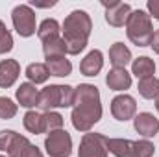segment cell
I'll list each match as a JSON object with an SVG mask.
<instances>
[{
    "instance_id": "obj_4",
    "label": "cell",
    "mask_w": 159,
    "mask_h": 157,
    "mask_svg": "<svg viewBox=\"0 0 159 157\" xmlns=\"http://www.w3.org/2000/svg\"><path fill=\"white\" fill-rule=\"evenodd\" d=\"M74 92L70 85H48L37 96V107L43 111H52L54 107H70L74 104Z\"/></svg>"
},
{
    "instance_id": "obj_17",
    "label": "cell",
    "mask_w": 159,
    "mask_h": 157,
    "mask_svg": "<svg viewBox=\"0 0 159 157\" xmlns=\"http://www.w3.org/2000/svg\"><path fill=\"white\" fill-rule=\"evenodd\" d=\"M46 69L52 76H57V78H65L72 72V63L65 57V56H59V57H46Z\"/></svg>"
},
{
    "instance_id": "obj_6",
    "label": "cell",
    "mask_w": 159,
    "mask_h": 157,
    "mask_svg": "<svg viewBox=\"0 0 159 157\" xmlns=\"http://www.w3.org/2000/svg\"><path fill=\"white\" fill-rule=\"evenodd\" d=\"M44 148L50 157H69L72 154V139L65 129H56L44 139Z\"/></svg>"
},
{
    "instance_id": "obj_2",
    "label": "cell",
    "mask_w": 159,
    "mask_h": 157,
    "mask_svg": "<svg viewBox=\"0 0 159 157\" xmlns=\"http://www.w3.org/2000/svg\"><path fill=\"white\" fill-rule=\"evenodd\" d=\"M91 30H93L91 17L81 9H74L63 22V43H65L67 54L78 56L87 46Z\"/></svg>"
},
{
    "instance_id": "obj_13",
    "label": "cell",
    "mask_w": 159,
    "mask_h": 157,
    "mask_svg": "<svg viewBox=\"0 0 159 157\" xmlns=\"http://www.w3.org/2000/svg\"><path fill=\"white\" fill-rule=\"evenodd\" d=\"M20 74V65L17 59H2L0 61V87H11Z\"/></svg>"
},
{
    "instance_id": "obj_26",
    "label": "cell",
    "mask_w": 159,
    "mask_h": 157,
    "mask_svg": "<svg viewBox=\"0 0 159 157\" xmlns=\"http://www.w3.org/2000/svg\"><path fill=\"white\" fill-rule=\"evenodd\" d=\"M17 115V104H13L11 98L0 96V118L2 120H9Z\"/></svg>"
},
{
    "instance_id": "obj_33",
    "label": "cell",
    "mask_w": 159,
    "mask_h": 157,
    "mask_svg": "<svg viewBox=\"0 0 159 157\" xmlns=\"http://www.w3.org/2000/svg\"><path fill=\"white\" fill-rule=\"evenodd\" d=\"M0 157H6V155H0Z\"/></svg>"
},
{
    "instance_id": "obj_16",
    "label": "cell",
    "mask_w": 159,
    "mask_h": 157,
    "mask_svg": "<svg viewBox=\"0 0 159 157\" xmlns=\"http://www.w3.org/2000/svg\"><path fill=\"white\" fill-rule=\"evenodd\" d=\"M109 61L113 65V69H126V65L131 61V52L126 44L115 43L109 48Z\"/></svg>"
},
{
    "instance_id": "obj_9",
    "label": "cell",
    "mask_w": 159,
    "mask_h": 157,
    "mask_svg": "<svg viewBox=\"0 0 159 157\" xmlns=\"http://www.w3.org/2000/svg\"><path fill=\"white\" fill-rule=\"evenodd\" d=\"M78 157H107L106 137L100 133H85L80 142Z\"/></svg>"
},
{
    "instance_id": "obj_8",
    "label": "cell",
    "mask_w": 159,
    "mask_h": 157,
    "mask_svg": "<svg viewBox=\"0 0 159 157\" xmlns=\"http://www.w3.org/2000/svg\"><path fill=\"white\" fill-rule=\"evenodd\" d=\"M32 142L24 135H19L13 129H2L0 131V150L6 152L9 157H20V154Z\"/></svg>"
},
{
    "instance_id": "obj_11",
    "label": "cell",
    "mask_w": 159,
    "mask_h": 157,
    "mask_svg": "<svg viewBox=\"0 0 159 157\" xmlns=\"http://www.w3.org/2000/svg\"><path fill=\"white\" fill-rule=\"evenodd\" d=\"M102 6L106 7V20L109 26L120 28L128 22L129 15H131V7L129 4L124 2H102Z\"/></svg>"
},
{
    "instance_id": "obj_23",
    "label": "cell",
    "mask_w": 159,
    "mask_h": 157,
    "mask_svg": "<svg viewBox=\"0 0 159 157\" xmlns=\"http://www.w3.org/2000/svg\"><path fill=\"white\" fill-rule=\"evenodd\" d=\"M61 128H63V117L59 113H56V111L43 113V133H52Z\"/></svg>"
},
{
    "instance_id": "obj_1",
    "label": "cell",
    "mask_w": 159,
    "mask_h": 157,
    "mask_svg": "<svg viewBox=\"0 0 159 157\" xmlns=\"http://www.w3.org/2000/svg\"><path fill=\"white\" fill-rule=\"evenodd\" d=\"M72 126L89 133L91 128L102 118V104H100V91L98 87L91 83H80L74 92V104H72Z\"/></svg>"
},
{
    "instance_id": "obj_10",
    "label": "cell",
    "mask_w": 159,
    "mask_h": 157,
    "mask_svg": "<svg viewBox=\"0 0 159 157\" xmlns=\"http://www.w3.org/2000/svg\"><path fill=\"white\" fill-rule=\"evenodd\" d=\"M135 111H137V104H135V98L129 94H119L111 100V115L119 122H126L133 118Z\"/></svg>"
},
{
    "instance_id": "obj_12",
    "label": "cell",
    "mask_w": 159,
    "mask_h": 157,
    "mask_svg": "<svg viewBox=\"0 0 159 157\" xmlns=\"http://www.w3.org/2000/svg\"><path fill=\"white\" fill-rule=\"evenodd\" d=\"M133 128L143 137H154L159 131V120L152 113H139L133 118Z\"/></svg>"
},
{
    "instance_id": "obj_25",
    "label": "cell",
    "mask_w": 159,
    "mask_h": 157,
    "mask_svg": "<svg viewBox=\"0 0 159 157\" xmlns=\"http://www.w3.org/2000/svg\"><path fill=\"white\" fill-rule=\"evenodd\" d=\"M43 52L46 57H59V56H65L67 54V48H65V43L63 39H52L43 43Z\"/></svg>"
},
{
    "instance_id": "obj_24",
    "label": "cell",
    "mask_w": 159,
    "mask_h": 157,
    "mask_svg": "<svg viewBox=\"0 0 159 157\" xmlns=\"http://www.w3.org/2000/svg\"><path fill=\"white\" fill-rule=\"evenodd\" d=\"M24 128L30 131V133H35L39 135L43 133V113H37V111H28L24 115Z\"/></svg>"
},
{
    "instance_id": "obj_30",
    "label": "cell",
    "mask_w": 159,
    "mask_h": 157,
    "mask_svg": "<svg viewBox=\"0 0 159 157\" xmlns=\"http://www.w3.org/2000/svg\"><path fill=\"white\" fill-rule=\"evenodd\" d=\"M150 46L154 48V52H156V54H159V30H157V32H154V37H152Z\"/></svg>"
},
{
    "instance_id": "obj_20",
    "label": "cell",
    "mask_w": 159,
    "mask_h": 157,
    "mask_svg": "<svg viewBox=\"0 0 159 157\" xmlns=\"http://www.w3.org/2000/svg\"><path fill=\"white\" fill-rule=\"evenodd\" d=\"M37 35L43 43L46 41H52V39H57L59 37V24L56 19H44L41 22L39 30H37Z\"/></svg>"
},
{
    "instance_id": "obj_32",
    "label": "cell",
    "mask_w": 159,
    "mask_h": 157,
    "mask_svg": "<svg viewBox=\"0 0 159 157\" xmlns=\"http://www.w3.org/2000/svg\"><path fill=\"white\" fill-rule=\"evenodd\" d=\"M156 109H157V111H159V96H157V98H156Z\"/></svg>"
},
{
    "instance_id": "obj_15",
    "label": "cell",
    "mask_w": 159,
    "mask_h": 157,
    "mask_svg": "<svg viewBox=\"0 0 159 157\" xmlns=\"http://www.w3.org/2000/svg\"><path fill=\"white\" fill-rule=\"evenodd\" d=\"M106 83L111 91H126L131 87V74L126 69H111L106 76Z\"/></svg>"
},
{
    "instance_id": "obj_27",
    "label": "cell",
    "mask_w": 159,
    "mask_h": 157,
    "mask_svg": "<svg viewBox=\"0 0 159 157\" xmlns=\"http://www.w3.org/2000/svg\"><path fill=\"white\" fill-rule=\"evenodd\" d=\"M11 48H13V37L6 28V24L0 20V54H7L11 52Z\"/></svg>"
},
{
    "instance_id": "obj_3",
    "label": "cell",
    "mask_w": 159,
    "mask_h": 157,
    "mask_svg": "<svg viewBox=\"0 0 159 157\" xmlns=\"http://www.w3.org/2000/svg\"><path fill=\"white\" fill-rule=\"evenodd\" d=\"M126 34L128 39L137 46H148L154 37V26H152V19L146 11L143 9H135L131 11L128 22H126Z\"/></svg>"
},
{
    "instance_id": "obj_31",
    "label": "cell",
    "mask_w": 159,
    "mask_h": 157,
    "mask_svg": "<svg viewBox=\"0 0 159 157\" xmlns=\"http://www.w3.org/2000/svg\"><path fill=\"white\" fill-rule=\"evenodd\" d=\"M32 6H35V7H52V6H56V2H32Z\"/></svg>"
},
{
    "instance_id": "obj_29",
    "label": "cell",
    "mask_w": 159,
    "mask_h": 157,
    "mask_svg": "<svg viewBox=\"0 0 159 157\" xmlns=\"http://www.w3.org/2000/svg\"><path fill=\"white\" fill-rule=\"evenodd\" d=\"M146 7H148L150 15H152L154 19H157V20H159V0H148Z\"/></svg>"
},
{
    "instance_id": "obj_22",
    "label": "cell",
    "mask_w": 159,
    "mask_h": 157,
    "mask_svg": "<svg viewBox=\"0 0 159 157\" xmlns=\"http://www.w3.org/2000/svg\"><path fill=\"white\" fill-rule=\"evenodd\" d=\"M26 76L34 85H37V83H44L50 76V72L44 63H30L26 67Z\"/></svg>"
},
{
    "instance_id": "obj_21",
    "label": "cell",
    "mask_w": 159,
    "mask_h": 157,
    "mask_svg": "<svg viewBox=\"0 0 159 157\" xmlns=\"http://www.w3.org/2000/svg\"><path fill=\"white\" fill-rule=\"evenodd\" d=\"M139 94L146 100H154L159 96V79L150 76V78H144L139 81Z\"/></svg>"
},
{
    "instance_id": "obj_19",
    "label": "cell",
    "mask_w": 159,
    "mask_h": 157,
    "mask_svg": "<svg viewBox=\"0 0 159 157\" xmlns=\"http://www.w3.org/2000/svg\"><path fill=\"white\" fill-rule=\"evenodd\" d=\"M131 72H133L139 79L150 78V76H154V72H156V63H154V59H150V57H146V56H141L139 59L133 61Z\"/></svg>"
},
{
    "instance_id": "obj_5",
    "label": "cell",
    "mask_w": 159,
    "mask_h": 157,
    "mask_svg": "<svg viewBox=\"0 0 159 157\" xmlns=\"http://www.w3.org/2000/svg\"><path fill=\"white\" fill-rule=\"evenodd\" d=\"M106 148L115 157H152L156 146L150 141H128L106 137Z\"/></svg>"
},
{
    "instance_id": "obj_18",
    "label": "cell",
    "mask_w": 159,
    "mask_h": 157,
    "mask_svg": "<svg viewBox=\"0 0 159 157\" xmlns=\"http://www.w3.org/2000/svg\"><path fill=\"white\" fill-rule=\"evenodd\" d=\"M37 89L34 83H20V87L17 89V100L22 107H34L37 105Z\"/></svg>"
},
{
    "instance_id": "obj_7",
    "label": "cell",
    "mask_w": 159,
    "mask_h": 157,
    "mask_svg": "<svg viewBox=\"0 0 159 157\" xmlns=\"http://www.w3.org/2000/svg\"><path fill=\"white\" fill-rule=\"evenodd\" d=\"M11 19H13V26L20 37H30L35 34V13L30 6H26V4L15 6L11 11Z\"/></svg>"
},
{
    "instance_id": "obj_28",
    "label": "cell",
    "mask_w": 159,
    "mask_h": 157,
    "mask_svg": "<svg viewBox=\"0 0 159 157\" xmlns=\"http://www.w3.org/2000/svg\"><path fill=\"white\" fill-rule=\"evenodd\" d=\"M20 157H44L43 154H41V150L37 148V146H34V144H30L22 154H20Z\"/></svg>"
},
{
    "instance_id": "obj_14",
    "label": "cell",
    "mask_w": 159,
    "mask_h": 157,
    "mask_svg": "<svg viewBox=\"0 0 159 157\" xmlns=\"http://www.w3.org/2000/svg\"><path fill=\"white\" fill-rule=\"evenodd\" d=\"M104 67V56L100 50H91L80 63V70L83 76H96Z\"/></svg>"
}]
</instances>
